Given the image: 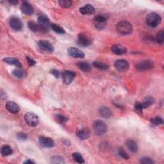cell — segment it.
Returning <instances> with one entry per match:
<instances>
[{
  "label": "cell",
  "mask_w": 164,
  "mask_h": 164,
  "mask_svg": "<svg viewBox=\"0 0 164 164\" xmlns=\"http://www.w3.org/2000/svg\"><path fill=\"white\" fill-rule=\"evenodd\" d=\"M116 30L121 35H129L132 32L133 27H132L131 24L128 21H122L117 23V26H116Z\"/></svg>",
  "instance_id": "obj_1"
},
{
  "label": "cell",
  "mask_w": 164,
  "mask_h": 164,
  "mask_svg": "<svg viewBox=\"0 0 164 164\" xmlns=\"http://www.w3.org/2000/svg\"><path fill=\"white\" fill-rule=\"evenodd\" d=\"M162 18L156 13H150L147 15L146 21L147 26L151 28H156L161 23Z\"/></svg>",
  "instance_id": "obj_2"
},
{
  "label": "cell",
  "mask_w": 164,
  "mask_h": 164,
  "mask_svg": "<svg viewBox=\"0 0 164 164\" xmlns=\"http://www.w3.org/2000/svg\"><path fill=\"white\" fill-rule=\"evenodd\" d=\"M93 130L94 133L97 135H103L107 131V126L104 121L101 120H96L93 124Z\"/></svg>",
  "instance_id": "obj_3"
},
{
  "label": "cell",
  "mask_w": 164,
  "mask_h": 164,
  "mask_svg": "<svg viewBox=\"0 0 164 164\" xmlns=\"http://www.w3.org/2000/svg\"><path fill=\"white\" fill-rule=\"evenodd\" d=\"M38 24L39 26L40 31L42 32H47L51 28V24L50 19L45 15H40L38 18Z\"/></svg>",
  "instance_id": "obj_4"
},
{
  "label": "cell",
  "mask_w": 164,
  "mask_h": 164,
  "mask_svg": "<svg viewBox=\"0 0 164 164\" xmlns=\"http://www.w3.org/2000/svg\"><path fill=\"white\" fill-rule=\"evenodd\" d=\"M107 16L106 15L99 14L93 19V23L95 27L98 30H103L107 25Z\"/></svg>",
  "instance_id": "obj_5"
},
{
  "label": "cell",
  "mask_w": 164,
  "mask_h": 164,
  "mask_svg": "<svg viewBox=\"0 0 164 164\" xmlns=\"http://www.w3.org/2000/svg\"><path fill=\"white\" fill-rule=\"evenodd\" d=\"M24 120L26 124L31 127H35L39 124V117L34 113L28 112L24 115Z\"/></svg>",
  "instance_id": "obj_6"
},
{
  "label": "cell",
  "mask_w": 164,
  "mask_h": 164,
  "mask_svg": "<svg viewBox=\"0 0 164 164\" xmlns=\"http://www.w3.org/2000/svg\"><path fill=\"white\" fill-rule=\"evenodd\" d=\"M155 66V63L153 61L150 60H146L138 62L136 65V69L138 71H143L146 70H150L153 69Z\"/></svg>",
  "instance_id": "obj_7"
},
{
  "label": "cell",
  "mask_w": 164,
  "mask_h": 164,
  "mask_svg": "<svg viewBox=\"0 0 164 164\" xmlns=\"http://www.w3.org/2000/svg\"><path fill=\"white\" fill-rule=\"evenodd\" d=\"M92 40L91 38V37L88 36L86 34L81 33L78 36L77 42L80 46H82L83 47H87L91 45L92 44Z\"/></svg>",
  "instance_id": "obj_8"
},
{
  "label": "cell",
  "mask_w": 164,
  "mask_h": 164,
  "mask_svg": "<svg viewBox=\"0 0 164 164\" xmlns=\"http://www.w3.org/2000/svg\"><path fill=\"white\" fill-rule=\"evenodd\" d=\"M76 77V73L71 71H64L62 74V80L66 85H70Z\"/></svg>",
  "instance_id": "obj_9"
},
{
  "label": "cell",
  "mask_w": 164,
  "mask_h": 164,
  "mask_svg": "<svg viewBox=\"0 0 164 164\" xmlns=\"http://www.w3.org/2000/svg\"><path fill=\"white\" fill-rule=\"evenodd\" d=\"M9 25L13 30L15 31L21 30L23 28V24L20 19L16 17H12L9 21Z\"/></svg>",
  "instance_id": "obj_10"
},
{
  "label": "cell",
  "mask_w": 164,
  "mask_h": 164,
  "mask_svg": "<svg viewBox=\"0 0 164 164\" xmlns=\"http://www.w3.org/2000/svg\"><path fill=\"white\" fill-rule=\"evenodd\" d=\"M39 142L40 145L46 148H51L55 146V142L50 137H40L39 139Z\"/></svg>",
  "instance_id": "obj_11"
},
{
  "label": "cell",
  "mask_w": 164,
  "mask_h": 164,
  "mask_svg": "<svg viewBox=\"0 0 164 164\" xmlns=\"http://www.w3.org/2000/svg\"><path fill=\"white\" fill-rule=\"evenodd\" d=\"M115 67L119 71H126L130 67L129 62L124 59H120L114 63Z\"/></svg>",
  "instance_id": "obj_12"
},
{
  "label": "cell",
  "mask_w": 164,
  "mask_h": 164,
  "mask_svg": "<svg viewBox=\"0 0 164 164\" xmlns=\"http://www.w3.org/2000/svg\"><path fill=\"white\" fill-rule=\"evenodd\" d=\"M68 54L69 55H70L73 58H77V59H83V58L85 56V55L84 53L81 51L80 50H79L76 47H69L67 50Z\"/></svg>",
  "instance_id": "obj_13"
},
{
  "label": "cell",
  "mask_w": 164,
  "mask_h": 164,
  "mask_svg": "<svg viewBox=\"0 0 164 164\" xmlns=\"http://www.w3.org/2000/svg\"><path fill=\"white\" fill-rule=\"evenodd\" d=\"M21 11L24 14L27 15H31L34 13V8L28 2H23L20 7Z\"/></svg>",
  "instance_id": "obj_14"
},
{
  "label": "cell",
  "mask_w": 164,
  "mask_h": 164,
  "mask_svg": "<svg viewBox=\"0 0 164 164\" xmlns=\"http://www.w3.org/2000/svg\"><path fill=\"white\" fill-rule=\"evenodd\" d=\"M38 46L40 50H42L44 51H46L48 52H53L54 51L55 48L54 46L51 44L50 42L46 40H39L38 42Z\"/></svg>",
  "instance_id": "obj_15"
},
{
  "label": "cell",
  "mask_w": 164,
  "mask_h": 164,
  "mask_svg": "<svg viewBox=\"0 0 164 164\" xmlns=\"http://www.w3.org/2000/svg\"><path fill=\"white\" fill-rule=\"evenodd\" d=\"M6 108L9 112L12 114H17L19 112V106L14 101H8L6 103Z\"/></svg>",
  "instance_id": "obj_16"
},
{
  "label": "cell",
  "mask_w": 164,
  "mask_h": 164,
  "mask_svg": "<svg viewBox=\"0 0 164 164\" xmlns=\"http://www.w3.org/2000/svg\"><path fill=\"white\" fill-rule=\"evenodd\" d=\"M80 12L82 15H92L96 12V10L92 5L91 4H87L80 8Z\"/></svg>",
  "instance_id": "obj_17"
},
{
  "label": "cell",
  "mask_w": 164,
  "mask_h": 164,
  "mask_svg": "<svg viewBox=\"0 0 164 164\" xmlns=\"http://www.w3.org/2000/svg\"><path fill=\"white\" fill-rule=\"evenodd\" d=\"M111 50L116 55H123L126 53L127 50L125 47L119 45V44H115L113 45L111 47Z\"/></svg>",
  "instance_id": "obj_18"
},
{
  "label": "cell",
  "mask_w": 164,
  "mask_h": 164,
  "mask_svg": "<svg viewBox=\"0 0 164 164\" xmlns=\"http://www.w3.org/2000/svg\"><path fill=\"white\" fill-rule=\"evenodd\" d=\"M126 145L131 152L137 153L138 151V146H137L135 140L131 139H128L126 141Z\"/></svg>",
  "instance_id": "obj_19"
},
{
  "label": "cell",
  "mask_w": 164,
  "mask_h": 164,
  "mask_svg": "<svg viewBox=\"0 0 164 164\" xmlns=\"http://www.w3.org/2000/svg\"><path fill=\"white\" fill-rule=\"evenodd\" d=\"M99 113L104 118H110L112 116V111L107 107H101L99 110Z\"/></svg>",
  "instance_id": "obj_20"
},
{
  "label": "cell",
  "mask_w": 164,
  "mask_h": 164,
  "mask_svg": "<svg viewBox=\"0 0 164 164\" xmlns=\"http://www.w3.org/2000/svg\"><path fill=\"white\" fill-rule=\"evenodd\" d=\"M3 61L5 63H8V64L14 65L15 66L18 67V68L22 67V64H21V62L17 59H15V58H10V57L5 58V59H3Z\"/></svg>",
  "instance_id": "obj_21"
},
{
  "label": "cell",
  "mask_w": 164,
  "mask_h": 164,
  "mask_svg": "<svg viewBox=\"0 0 164 164\" xmlns=\"http://www.w3.org/2000/svg\"><path fill=\"white\" fill-rule=\"evenodd\" d=\"M77 66L84 72H90L91 71V66L86 62H79L77 63Z\"/></svg>",
  "instance_id": "obj_22"
},
{
  "label": "cell",
  "mask_w": 164,
  "mask_h": 164,
  "mask_svg": "<svg viewBox=\"0 0 164 164\" xmlns=\"http://www.w3.org/2000/svg\"><path fill=\"white\" fill-rule=\"evenodd\" d=\"M13 150L8 145H4L1 147V154L3 156H7L12 155Z\"/></svg>",
  "instance_id": "obj_23"
},
{
  "label": "cell",
  "mask_w": 164,
  "mask_h": 164,
  "mask_svg": "<svg viewBox=\"0 0 164 164\" xmlns=\"http://www.w3.org/2000/svg\"><path fill=\"white\" fill-rule=\"evenodd\" d=\"M77 136L81 140H86L89 138L90 132L87 129H82L77 132Z\"/></svg>",
  "instance_id": "obj_24"
},
{
  "label": "cell",
  "mask_w": 164,
  "mask_h": 164,
  "mask_svg": "<svg viewBox=\"0 0 164 164\" xmlns=\"http://www.w3.org/2000/svg\"><path fill=\"white\" fill-rule=\"evenodd\" d=\"M28 28L33 32H37L40 31L39 24H37L34 21H30L28 23Z\"/></svg>",
  "instance_id": "obj_25"
},
{
  "label": "cell",
  "mask_w": 164,
  "mask_h": 164,
  "mask_svg": "<svg viewBox=\"0 0 164 164\" xmlns=\"http://www.w3.org/2000/svg\"><path fill=\"white\" fill-rule=\"evenodd\" d=\"M93 66L96 68L99 69H101V70H107L108 69V65H107V63L95 61L93 62Z\"/></svg>",
  "instance_id": "obj_26"
},
{
  "label": "cell",
  "mask_w": 164,
  "mask_h": 164,
  "mask_svg": "<svg viewBox=\"0 0 164 164\" xmlns=\"http://www.w3.org/2000/svg\"><path fill=\"white\" fill-rule=\"evenodd\" d=\"M153 103H154V99L152 97L150 96H147L146 97L144 101L142 103V107H143V108H147L151 106Z\"/></svg>",
  "instance_id": "obj_27"
},
{
  "label": "cell",
  "mask_w": 164,
  "mask_h": 164,
  "mask_svg": "<svg viewBox=\"0 0 164 164\" xmlns=\"http://www.w3.org/2000/svg\"><path fill=\"white\" fill-rule=\"evenodd\" d=\"M51 28L56 33H58V34H65L66 31L64 30V29L62 28L61 26H60L58 24H54L53 23L51 24Z\"/></svg>",
  "instance_id": "obj_28"
},
{
  "label": "cell",
  "mask_w": 164,
  "mask_h": 164,
  "mask_svg": "<svg viewBox=\"0 0 164 164\" xmlns=\"http://www.w3.org/2000/svg\"><path fill=\"white\" fill-rule=\"evenodd\" d=\"M72 158H73L74 160L77 163H85V160L83 159V158L80 153H78V152L74 153L72 154Z\"/></svg>",
  "instance_id": "obj_29"
},
{
  "label": "cell",
  "mask_w": 164,
  "mask_h": 164,
  "mask_svg": "<svg viewBox=\"0 0 164 164\" xmlns=\"http://www.w3.org/2000/svg\"><path fill=\"white\" fill-rule=\"evenodd\" d=\"M55 118L56 121L59 124H65L68 121V118L66 116L61 115V114H56L55 116Z\"/></svg>",
  "instance_id": "obj_30"
},
{
  "label": "cell",
  "mask_w": 164,
  "mask_h": 164,
  "mask_svg": "<svg viewBox=\"0 0 164 164\" xmlns=\"http://www.w3.org/2000/svg\"><path fill=\"white\" fill-rule=\"evenodd\" d=\"M59 5L60 7L63 8H68L72 6V2L71 0H60V1H59Z\"/></svg>",
  "instance_id": "obj_31"
},
{
  "label": "cell",
  "mask_w": 164,
  "mask_h": 164,
  "mask_svg": "<svg viewBox=\"0 0 164 164\" xmlns=\"http://www.w3.org/2000/svg\"><path fill=\"white\" fill-rule=\"evenodd\" d=\"M12 75L18 78H22L24 75V72L21 69L18 68L12 71Z\"/></svg>",
  "instance_id": "obj_32"
},
{
  "label": "cell",
  "mask_w": 164,
  "mask_h": 164,
  "mask_svg": "<svg viewBox=\"0 0 164 164\" xmlns=\"http://www.w3.org/2000/svg\"><path fill=\"white\" fill-rule=\"evenodd\" d=\"M156 42L158 44H162L163 43V31L160 30L156 36Z\"/></svg>",
  "instance_id": "obj_33"
},
{
  "label": "cell",
  "mask_w": 164,
  "mask_h": 164,
  "mask_svg": "<svg viewBox=\"0 0 164 164\" xmlns=\"http://www.w3.org/2000/svg\"><path fill=\"white\" fill-rule=\"evenodd\" d=\"M151 123L154 124L155 126H158V125H160V124H163V121L162 119V117H158V116H157V117H153L151 119Z\"/></svg>",
  "instance_id": "obj_34"
},
{
  "label": "cell",
  "mask_w": 164,
  "mask_h": 164,
  "mask_svg": "<svg viewBox=\"0 0 164 164\" xmlns=\"http://www.w3.org/2000/svg\"><path fill=\"white\" fill-rule=\"evenodd\" d=\"M118 153H119V156L122 158H123V159L128 160L130 158V156L128 155V153L126 152L125 150L122 149V148H119V150L118 151Z\"/></svg>",
  "instance_id": "obj_35"
},
{
  "label": "cell",
  "mask_w": 164,
  "mask_h": 164,
  "mask_svg": "<svg viewBox=\"0 0 164 164\" xmlns=\"http://www.w3.org/2000/svg\"><path fill=\"white\" fill-rule=\"evenodd\" d=\"M51 159L52 160V162L54 163H64L63 160V158L59 156H53Z\"/></svg>",
  "instance_id": "obj_36"
},
{
  "label": "cell",
  "mask_w": 164,
  "mask_h": 164,
  "mask_svg": "<svg viewBox=\"0 0 164 164\" xmlns=\"http://www.w3.org/2000/svg\"><path fill=\"white\" fill-rule=\"evenodd\" d=\"M140 162L141 163H144V164L154 163V161H153L152 159H151L150 158H148V157H144V158H140Z\"/></svg>",
  "instance_id": "obj_37"
},
{
  "label": "cell",
  "mask_w": 164,
  "mask_h": 164,
  "mask_svg": "<svg viewBox=\"0 0 164 164\" xmlns=\"http://www.w3.org/2000/svg\"><path fill=\"white\" fill-rule=\"evenodd\" d=\"M16 137L19 140H26L28 138V135L24 133V132H19V133H18Z\"/></svg>",
  "instance_id": "obj_38"
},
{
  "label": "cell",
  "mask_w": 164,
  "mask_h": 164,
  "mask_svg": "<svg viewBox=\"0 0 164 164\" xmlns=\"http://www.w3.org/2000/svg\"><path fill=\"white\" fill-rule=\"evenodd\" d=\"M135 108L137 112H142V110H143V107H142V104L140 102H136L135 103Z\"/></svg>",
  "instance_id": "obj_39"
},
{
  "label": "cell",
  "mask_w": 164,
  "mask_h": 164,
  "mask_svg": "<svg viewBox=\"0 0 164 164\" xmlns=\"http://www.w3.org/2000/svg\"><path fill=\"white\" fill-rule=\"evenodd\" d=\"M26 60H27L28 63L30 66H33L36 63V62L34 59H31V58L29 56H26Z\"/></svg>",
  "instance_id": "obj_40"
},
{
  "label": "cell",
  "mask_w": 164,
  "mask_h": 164,
  "mask_svg": "<svg viewBox=\"0 0 164 164\" xmlns=\"http://www.w3.org/2000/svg\"><path fill=\"white\" fill-rule=\"evenodd\" d=\"M50 73L52 74L56 78H59L60 76V72L59 71L56 70V69H53L50 71Z\"/></svg>",
  "instance_id": "obj_41"
},
{
  "label": "cell",
  "mask_w": 164,
  "mask_h": 164,
  "mask_svg": "<svg viewBox=\"0 0 164 164\" xmlns=\"http://www.w3.org/2000/svg\"><path fill=\"white\" fill-rule=\"evenodd\" d=\"M9 3L12 4L13 5H18L19 3V2L18 1H15V0H14V1H10Z\"/></svg>",
  "instance_id": "obj_42"
},
{
  "label": "cell",
  "mask_w": 164,
  "mask_h": 164,
  "mask_svg": "<svg viewBox=\"0 0 164 164\" xmlns=\"http://www.w3.org/2000/svg\"><path fill=\"white\" fill-rule=\"evenodd\" d=\"M24 163H35L34 162L31 161L30 160H26L24 162Z\"/></svg>",
  "instance_id": "obj_43"
}]
</instances>
